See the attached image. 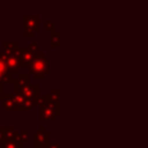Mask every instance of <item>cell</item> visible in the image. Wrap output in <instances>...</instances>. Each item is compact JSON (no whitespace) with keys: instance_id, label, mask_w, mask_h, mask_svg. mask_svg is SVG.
<instances>
[{"instance_id":"obj_8","label":"cell","mask_w":148,"mask_h":148,"mask_svg":"<svg viewBox=\"0 0 148 148\" xmlns=\"http://www.w3.org/2000/svg\"><path fill=\"white\" fill-rule=\"evenodd\" d=\"M27 86H29V74H25V73L18 74V76L14 79V82H13V94L22 92V90Z\"/></svg>"},{"instance_id":"obj_12","label":"cell","mask_w":148,"mask_h":148,"mask_svg":"<svg viewBox=\"0 0 148 148\" xmlns=\"http://www.w3.org/2000/svg\"><path fill=\"white\" fill-rule=\"evenodd\" d=\"M60 37H61L60 31H57L56 29L50 31V46L51 47H60V45H61Z\"/></svg>"},{"instance_id":"obj_18","label":"cell","mask_w":148,"mask_h":148,"mask_svg":"<svg viewBox=\"0 0 148 148\" xmlns=\"http://www.w3.org/2000/svg\"><path fill=\"white\" fill-rule=\"evenodd\" d=\"M46 148H60V146H59L58 142H52V141H51V143H50Z\"/></svg>"},{"instance_id":"obj_19","label":"cell","mask_w":148,"mask_h":148,"mask_svg":"<svg viewBox=\"0 0 148 148\" xmlns=\"http://www.w3.org/2000/svg\"><path fill=\"white\" fill-rule=\"evenodd\" d=\"M3 86L2 84H0V102H1V99H2V97H3Z\"/></svg>"},{"instance_id":"obj_2","label":"cell","mask_w":148,"mask_h":148,"mask_svg":"<svg viewBox=\"0 0 148 148\" xmlns=\"http://www.w3.org/2000/svg\"><path fill=\"white\" fill-rule=\"evenodd\" d=\"M50 69V61L45 53L39 52L29 66V72L35 79H44Z\"/></svg>"},{"instance_id":"obj_10","label":"cell","mask_w":148,"mask_h":148,"mask_svg":"<svg viewBox=\"0 0 148 148\" xmlns=\"http://www.w3.org/2000/svg\"><path fill=\"white\" fill-rule=\"evenodd\" d=\"M14 82V75L8 72L5 61L0 58V84H7Z\"/></svg>"},{"instance_id":"obj_17","label":"cell","mask_w":148,"mask_h":148,"mask_svg":"<svg viewBox=\"0 0 148 148\" xmlns=\"http://www.w3.org/2000/svg\"><path fill=\"white\" fill-rule=\"evenodd\" d=\"M18 138L20 140L23 142V141H29V132L28 131H23V132H20L18 133Z\"/></svg>"},{"instance_id":"obj_15","label":"cell","mask_w":148,"mask_h":148,"mask_svg":"<svg viewBox=\"0 0 148 148\" xmlns=\"http://www.w3.org/2000/svg\"><path fill=\"white\" fill-rule=\"evenodd\" d=\"M50 97L53 99V101H58L60 102V95H61V90L60 89H51L50 92H49Z\"/></svg>"},{"instance_id":"obj_3","label":"cell","mask_w":148,"mask_h":148,"mask_svg":"<svg viewBox=\"0 0 148 148\" xmlns=\"http://www.w3.org/2000/svg\"><path fill=\"white\" fill-rule=\"evenodd\" d=\"M39 53V44L37 42H31L29 46L18 49L16 52H14L15 56H17L22 61V67L25 69H29V66L31 61L35 59V57Z\"/></svg>"},{"instance_id":"obj_9","label":"cell","mask_w":148,"mask_h":148,"mask_svg":"<svg viewBox=\"0 0 148 148\" xmlns=\"http://www.w3.org/2000/svg\"><path fill=\"white\" fill-rule=\"evenodd\" d=\"M12 95H13L14 98L16 99V102H17V104H18L21 111L30 110V109H32V108L36 106V104H35V102H34L32 99L27 98V97H25L24 95H22V94H12Z\"/></svg>"},{"instance_id":"obj_13","label":"cell","mask_w":148,"mask_h":148,"mask_svg":"<svg viewBox=\"0 0 148 148\" xmlns=\"http://www.w3.org/2000/svg\"><path fill=\"white\" fill-rule=\"evenodd\" d=\"M2 47H3V51L7 53H14L20 49L17 42H3Z\"/></svg>"},{"instance_id":"obj_14","label":"cell","mask_w":148,"mask_h":148,"mask_svg":"<svg viewBox=\"0 0 148 148\" xmlns=\"http://www.w3.org/2000/svg\"><path fill=\"white\" fill-rule=\"evenodd\" d=\"M13 132H14L13 126H0V142Z\"/></svg>"},{"instance_id":"obj_6","label":"cell","mask_w":148,"mask_h":148,"mask_svg":"<svg viewBox=\"0 0 148 148\" xmlns=\"http://www.w3.org/2000/svg\"><path fill=\"white\" fill-rule=\"evenodd\" d=\"M51 143V133L40 126L34 134V148H46Z\"/></svg>"},{"instance_id":"obj_7","label":"cell","mask_w":148,"mask_h":148,"mask_svg":"<svg viewBox=\"0 0 148 148\" xmlns=\"http://www.w3.org/2000/svg\"><path fill=\"white\" fill-rule=\"evenodd\" d=\"M39 90H40V86L39 84H29L27 86L22 92H18V94H22L24 95L27 98H30L35 102V104L37 105L38 104V101L40 98V94H39Z\"/></svg>"},{"instance_id":"obj_4","label":"cell","mask_w":148,"mask_h":148,"mask_svg":"<svg viewBox=\"0 0 148 148\" xmlns=\"http://www.w3.org/2000/svg\"><path fill=\"white\" fill-rule=\"evenodd\" d=\"M0 58L5 61L8 72L12 74H16V73H18V71L21 68H23L21 59L17 56H15L14 53H7V52L2 51V52H0Z\"/></svg>"},{"instance_id":"obj_16","label":"cell","mask_w":148,"mask_h":148,"mask_svg":"<svg viewBox=\"0 0 148 148\" xmlns=\"http://www.w3.org/2000/svg\"><path fill=\"white\" fill-rule=\"evenodd\" d=\"M44 29L45 30H50V31H52V30H54V22L53 21H45L44 22Z\"/></svg>"},{"instance_id":"obj_1","label":"cell","mask_w":148,"mask_h":148,"mask_svg":"<svg viewBox=\"0 0 148 148\" xmlns=\"http://www.w3.org/2000/svg\"><path fill=\"white\" fill-rule=\"evenodd\" d=\"M37 105L39 106V120L42 121H53L56 117L60 116V102L53 101L49 94L40 96Z\"/></svg>"},{"instance_id":"obj_5","label":"cell","mask_w":148,"mask_h":148,"mask_svg":"<svg viewBox=\"0 0 148 148\" xmlns=\"http://www.w3.org/2000/svg\"><path fill=\"white\" fill-rule=\"evenodd\" d=\"M23 35L24 37H31L39 31V16L36 15H24L23 16Z\"/></svg>"},{"instance_id":"obj_11","label":"cell","mask_w":148,"mask_h":148,"mask_svg":"<svg viewBox=\"0 0 148 148\" xmlns=\"http://www.w3.org/2000/svg\"><path fill=\"white\" fill-rule=\"evenodd\" d=\"M1 102H2L3 109L7 111H21L20 106L13 95H3Z\"/></svg>"}]
</instances>
